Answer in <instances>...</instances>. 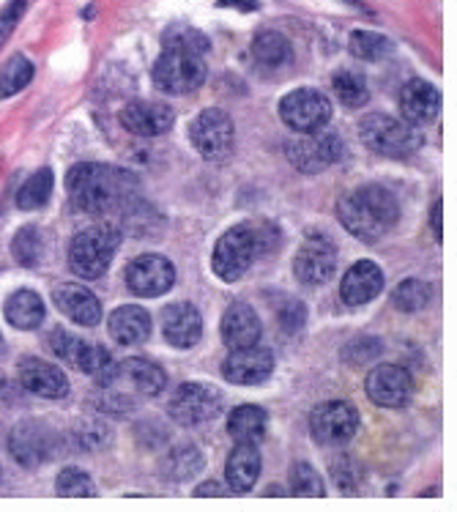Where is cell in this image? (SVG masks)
Wrapping results in <instances>:
<instances>
[{"label": "cell", "instance_id": "obj_21", "mask_svg": "<svg viewBox=\"0 0 457 512\" xmlns=\"http://www.w3.org/2000/svg\"><path fill=\"white\" fill-rule=\"evenodd\" d=\"M20 381L22 387L47 400H61L69 395V381L63 376L61 370L44 359L28 356L20 362Z\"/></svg>", "mask_w": 457, "mask_h": 512}, {"label": "cell", "instance_id": "obj_12", "mask_svg": "<svg viewBox=\"0 0 457 512\" xmlns=\"http://www.w3.org/2000/svg\"><path fill=\"white\" fill-rule=\"evenodd\" d=\"M312 439L323 447H340L345 441L354 439L359 430V411L345 400H329L312 411L310 417Z\"/></svg>", "mask_w": 457, "mask_h": 512}, {"label": "cell", "instance_id": "obj_5", "mask_svg": "<svg viewBox=\"0 0 457 512\" xmlns=\"http://www.w3.org/2000/svg\"><path fill=\"white\" fill-rule=\"evenodd\" d=\"M359 137L373 154L392 159L411 157L422 146V135L416 132V126L381 113L364 115L362 124H359Z\"/></svg>", "mask_w": 457, "mask_h": 512}, {"label": "cell", "instance_id": "obj_26", "mask_svg": "<svg viewBox=\"0 0 457 512\" xmlns=\"http://www.w3.org/2000/svg\"><path fill=\"white\" fill-rule=\"evenodd\" d=\"M260 452L255 444H236L225 463V480L233 493H250L260 477Z\"/></svg>", "mask_w": 457, "mask_h": 512}, {"label": "cell", "instance_id": "obj_11", "mask_svg": "<svg viewBox=\"0 0 457 512\" xmlns=\"http://www.w3.org/2000/svg\"><path fill=\"white\" fill-rule=\"evenodd\" d=\"M285 154L291 159V165L302 173H321L332 168L334 162H340L345 154V143L332 132H312L299 140H291Z\"/></svg>", "mask_w": 457, "mask_h": 512}, {"label": "cell", "instance_id": "obj_9", "mask_svg": "<svg viewBox=\"0 0 457 512\" xmlns=\"http://www.w3.org/2000/svg\"><path fill=\"white\" fill-rule=\"evenodd\" d=\"M167 411H170V417L176 419L178 425L198 428V425H206L214 417H219V411H222V392L217 387L198 384V381L181 384L173 392L170 403H167Z\"/></svg>", "mask_w": 457, "mask_h": 512}, {"label": "cell", "instance_id": "obj_6", "mask_svg": "<svg viewBox=\"0 0 457 512\" xmlns=\"http://www.w3.org/2000/svg\"><path fill=\"white\" fill-rule=\"evenodd\" d=\"M121 233L113 225H94V228L77 233L69 247V266L74 274H80L85 280H96L107 272V266L113 261L118 250Z\"/></svg>", "mask_w": 457, "mask_h": 512}, {"label": "cell", "instance_id": "obj_4", "mask_svg": "<svg viewBox=\"0 0 457 512\" xmlns=\"http://www.w3.org/2000/svg\"><path fill=\"white\" fill-rule=\"evenodd\" d=\"M104 395L107 398L121 400V408H124V398H129V392L137 395V398H154L162 389L167 387L165 370L159 365H154L151 359H124L121 365H113L102 378Z\"/></svg>", "mask_w": 457, "mask_h": 512}, {"label": "cell", "instance_id": "obj_33", "mask_svg": "<svg viewBox=\"0 0 457 512\" xmlns=\"http://www.w3.org/2000/svg\"><path fill=\"white\" fill-rule=\"evenodd\" d=\"M334 94L337 99L343 102L345 107H364L367 105V99H370V91H367V80H364L362 74L354 72V69H343V72L334 74Z\"/></svg>", "mask_w": 457, "mask_h": 512}, {"label": "cell", "instance_id": "obj_46", "mask_svg": "<svg viewBox=\"0 0 457 512\" xmlns=\"http://www.w3.org/2000/svg\"><path fill=\"white\" fill-rule=\"evenodd\" d=\"M219 6H239L244 11L258 9V0H219Z\"/></svg>", "mask_w": 457, "mask_h": 512}, {"label": "cell", "instance_id": "obj_13", "mask_svg": "<svg viewBox=\"0 0 457 512\" xmlns=\"http://www.w3.org/2000/svg\"><path fill=\"white\" fill-rule=\"evenodd\" d=\"M337 272V247L326 236H307L293 258V274L307 288L326 285Z\"/></svg>", "mask_w": 457, "mask_h": 512}, {"label": "cell", "instance_id": "obj_3", "mask_svg": "<svg viewBox=\"0 0 457 512\" xmlns=\"http://www.w3.org/2000/svg\"><path fill=\"white\" fill-rule=\"evenodd\" d=\"M274 239H280V233L269 222H241L228 233H222V239L217 241L214 255H211V269L219 280L236 283L250 272V266L263 252L280 244Z\"/></svg>", "mask_w": 457, "mask_h": 512}, {"label": "cell", "instance_id": "obj_27", "mask_svg": "<svg viewBox=\"0 0 457 512\" xmlns=\"http://www.w3.org/2000/svg\"><path fill=\"white\" fill-rule=\"evenodd\" d=\"M110 335L118 345H140L146 343L151 335V315L137 307V304H124L110 315Z\"/></svg>", "mask_w": 457, "mask_h": 512}, {"label": "cell", "instance_id": "obj_30", "mask_svg": "<svg viewBox=\"0 0 457 512\" xmlns=\"http://www.w3.org/2000/svg\"><path fill=\"white\" fill-rule=\"evenodd\" d=\"M252 58H255L263 69H280L285 63H291V42L277 31H260L258 36H255V42H252Z\"/></svg>", "mask_w": 457, "mask_h": 512}, {"label": "cell", "instance_id": "obj_38", "mask_svg": "<svg viewBox=\"0 0 457 512\" xmlns=\"http://www.w3.org/2000/svg\"><path fill=\"white\" fill-rule=\"evenodd\" d=\"M427 302H430V288L422 280H414V277L403 280L392 291V304L403 313H419V310H425Z\"/></svg>", "mask_w": 457, "mask_h": 512}, {"label": "cell", "instance_id": "obj_16", "mask_svg": "<svg viewBox=\"0 0 457 512\" xmlns=\"http://www.w3.org/2000/svg\"><path fill=\"white\" fill-rule=\"evenodd\" d=\"M274 370V354L269 348L260 345H247V348H233L230 356L222 362V376L236 387H255L263 384Z\"/></svg>", "mask_w": 457, "mask_h": 512}, {"label": "cell", "instance_id": "obj_24", "mask_svg": "<svg viewBox=\"0 0 457 512\" xmlns=\"http://www.w3.org/2000/svg\"><path fill=\"white\" fill-rule=\"evenodd\" d=\"M384 291V272L373 261L354 263L343 277L340 296L348 307H362Z\"/></svg>", "mask_w": 457, "mask_h": 512}, {"label": "cell", "instance_id": "obj_1", "mask_svg": "<svg viewBox=\"0 0 457 512\" xmlns=\"http://www.w3.org/2000/svg\"><path fill=\"white\" fill-rule=\"evenodd\" d=\"M66 189H69L77 209L88 211V214H104V211L124 206L137 192V181L126 170L83 162L69 170Z\"/></svg>", "mask_w": 457, "mask_h": 512}, {"label": "cell", "instance_id": "obj_34", "mask_svg": "<svg viewBox=\"0 0 457 512\" xmlns=\"http://www.w3.org/2000/svg\"><path fill=\"white\" fill-rule=\"evenodd\" d=\"M348 47H351V53L359 61H381V58L392 55V50H395V44L375 31H354L351 39H348Z\"/></svg>", "mask_w": 457, "mask_h": 512}, {"label": "cell", "instance_id": "obj_20", "mask_svg": "<svg viewBox=\"0 0 457 512\" xmlns=\"http://www.w3.org/2000/svg\"><path fill=\"white\" fill-rule=\"evenodd\" d=\"M162 335L173 348H192L203 337V318L198 307L189 302H176L162 313Z\"/></svg>", "mask_w": 457, "mask_h": 512}, {"label": "cell", "instance_id": "obj_2", "mask_svg": "<svg viewBox=\"0 0 457 512\" xmlns=\"http://www.w3.org/2000/svg\"><path fill=\"white\" fill-rule=\"evenodd\" d=\"M337 217L351 236L367 241V244H375L397 225L400 206H397V198L389 189L367 184V187L354 189V192L340 198Z\"/></svg>", "mask_w": 457, "mask_h": 512}, {"label": "cell", "instance_id": "obj_36", "mask_svg": "<svg viewBox=\"0 0 457 512\" xmlns=\"http://www.w3.org/2000/svg\"><path fill=\"white\" fill-rule=\"evenodd\" d=\"M11 252H14V258L22 266H36L44 255L42 230L33 228V225H25L22 230H17V236L11 241Z\"/></svg>", "mask_w": 457, "mask_h": 512}, {"label": "cell", "instance_id": "obj_22", "mask_svg": "<svg viewBox=\"0 0 457 512\" xmlns=\"http://www.w3.org/2000/svg\"><path fill=\"white\" fill-rule=\"evenodd\" d=\"M52 302L69 321L80 326H96L102 321V304L83 285L63 283L52 291Z\"/></svg>", "mask_w": 457, "mask_h": 512}, {"label": "cell", "instance_id": "obj_19", "mask_svg": "<svg viewBox=\"0 0 457 512\" xmlns=\"http://www.w3.org/2000/svg\"><path fill=\"white\" fill-rule=\"evenodd\" d=\"M121 124L137 137H159L176 124V113L162 102H129L121 113Z\"/></svg>", "mask_w": 457, "mask_h": 512}, {"label": "cell", "instance_id": "obj_14", "mask_svg": "<svg viewBox=\"0 0 457 512\" xmlns=\"http://www.w3.org/2000/svg\"><path fill=\"white\" fill-rule=\"evenodd\" d=\"M47 345L55 356H61L66 365H72L74 370H83L88 376L102 378L110 367L115 365L110 354L99 348V345H91L80 340L72 332H63V329H55L50 337H47Z\"/></svg>", "mask_w": 457, "mask_h": 512}, {"label": "cell", "instance_id": "obj_45", "mask_svg": "<svg viewBox=\"0 0 457 512\" xmlns=\"http://www.w3.org/2000/svg\"><path fill=\"white\" fill-rule=\"evenodd\" d=\"M230 488H219L217 482L211 480V482H206V485H200L198 491H195V496H200V499H203V496H230Z\"/></svg>", "mask_w": 457, "mask_h": 512}, {"label": "cell", "instance_id": "obj_7", "mask_svg": "<svg viewBox=\"0 0 457 512\" xmlns=\"http://www.w3.org/2000/svg\"><path fill=\"white\" fill-rule=\"evenodd\" d=\"M189 140L198 148V154L208 162H225L236 146V126L225 110L208 107L200 110L189 124Z\"/></svg>", "mask_w": 457, "mask_h": 512}, {"label": "cell", "instance_id": "obj_29", "mask_svg": "<svg viewBox=\"0 0 457 512\" xmlns=\"http://www.w3.org/2000/svg\"><path fill=\"white\" fill-rule=\"evenodd\" d=\"M269 428V417L260 406H239L230 411L228 417V433L236 444H258L266 436Z\"/></svg>", "mask_w": 457, "mask_h": 512}, {"label": "cell", "instance_id": "obj_47", "mask_svg": "<svg viewBox=\"0 0 457 512\" xmlns=\"http://www.w3.org/2000/svg\"><path fill=\"white\" fill-rule=\"evenodd\" d=\"M6 351V340H3V335H0V354Z\"/></svg>", "mask_w": 457, "mask_h": 512}, {"label": "cell", "instance_id": "obj_40", "mask_svg": "<svg viewBox=\"0 0 457 512\" xmlns=\"http://www.w3.org/2000/svg\"><path fill=\"white\" fill-rule=\"evenodd\" d=\"M291 493L293 496H310V499H318L323 496V482L321 474L312 469L307 460H296L291 466Z\"/></svg>", "mask_w": 457, "mask_h": 512}, {"label": "cell", "instance_id": "obj_41", "mask_svg": "<svg viewBox=\"0 0 457 512\" xmlns=\"http://www.w3.org/2000/svg\"><path fill=\"white\" fill-rule=\"evenodd\" d=\"M332 477L340 491L356 493V485H359V466H356V460L348 458V455H343V458H334Z\"/></svg>", "mask_w": 457, "mask_h": 512}, {"label": "cell", "instance_id": "obj_18", "mask_svg": "<svg viewBox=\"0 0 457 512\" xmlns=\"http://www.w3.org/2000/svg\"><path fill=\"white\" fill-rule=\"evenodd\" d=\"M52 436L42 422H20L9 433V452L25 469H36L52 455Z\"/></svg>", "mask_w": 457, "mask_h": 512}, {"label": "cell", "instance_id": "obj_23", "mask_svg": "<svg viewBox=\"0 0 457 512\" xmlns=\"http://www.w3.org/2000/svg\"><path fill=\"white\" fill-rule=\"evenodd\" d=\"M400 110H403L406 124L425 126L436 121L441 110V94L436 85H430L427 80H411L400 91Z\"/></svg>", "mask_w": 457, "mask_h": 512}, {"label": "cell", "instance_id": "obj_28", "mask_svg": "<svg viewBox=\"0 0 457 512\" xmlns=\"http://www.w3.org/2000/svg\"><path fill=\"white\" fill-rule=\"evenodd\" d=\"M3 313H6V321H9L14 329H22V332H31V329H39L44 321V302L39 293L33 291H17L11 293L9 299H6V307H3Z\"/></svg>", "mask_w": 457, "mask_h": 512}, {"label": "cell", "instance_id": "obj_32", "mask_svg": "<svg viewBox=\"0 0 457 512\" xmlns=\"http://www.w3.org/2000/svg\"><path fill=\"white\" fill-rule=\"evenodd\" d=\"M52 187H55V178H52L50 168H42L39 173H33L25 184L17 192V206L22 211H33V209H42L44 203L50 200Z\"/></svg>", "mask_w": 457, "mask_h": 512}, {"label": "cell", "instance_id": "obj_25", "mask_svg": "<svg viewBox=\"0 0 457 512\" xmlns=\"http://www.w3.org/2000/svg\"><path fill=\"white\" fill-rule=\"evenodd\" d=\"M260 340V318L255 315L250 304L236 302L230 304L225 315H222V343L233 348H247V345H258Z\"/></svg>", "mask_w": 457, "mask_h": 512}, {"label": "cell", "instance_id": "obj_48", "mask_svg": "<svg viewBox=\"0 0 457 512\" xmlns=\"http://www.w3.org/2000/svg\"><path fill=\"white\" fill-rule=\"evenodd\" d=\"M0 477H3V471H0Z\"/></svg>", "mask_w": 457, "mask_h": 512}, {"label": "cell", "instance_id": "obj_35", "mask_svg": "<svg viewBox=\"0 0 457 512\" xmlns=\"http://www.w3.org/2000/svg\"><path fill=\"white\" fill-rule=\"evenodd\" d=\"M200 469H203V455H200L198 447H192V444H189V447H178V450H173L167 455L165 474L170 480H192Z\"/></svg>", "mask_w": 457, "mask_h": 512}, {"label": "cell", "instance_id": "obj_15", "mask_svg": "<svg viewBox=\"0 0 457 512\" xmlns=\"http://www.w3.org/2000/svg\"><path fill=\"white\" fill-rule=\"evenodd\" d=\"M129 291L146 299H156L176 285V266L162 255H140L126 266Z\"/></svg>", "mask_w": 457, "mask_h": 512}, {"label": "cell", "instance_id": "obj_17", "mask_svg": "<svg viewBox=\"0 0 457 512\" xmlns=\"http://www.w3.org/2000/svg\"><path fill=\"white\" fill-rule=\"evenodd\" d=\"M364 389L375 406L381 408H403L411 403L414 395V381L408 376V370L400 365H381L373 373H367Z\"/></svg>", "mask_w": 457, "mask_h": 512}, {"label": "cell", "instance_id": "obj_8", "mask_svg": "<svg viewBox=\"0 0 457 512\" xmlns=\"http://www.w3.org/2000/svg\"><path fill=\"white\" fill-rule=\"evenodd\" d=\"M280 118L293 132L312 135V132H321L323 126L332 121V102L315 88H299V91L282 96Z\"/></svg>", "mask_w": 457, "mask_h": 512}, {"label": "cell", "instance_id": "obj_39", "mask_svg": "<svg viewBox=\"0 0 457 512\" xmlns=\"http://www.w3.org/2000/svg\"><path fill=\"white\" fill-rule=\"evenodd\" d=\"M55 493L66 496V499H91L96 496L94 480L80 469H63L55 482Z\"/></svg>", "mask_w": 457, "mask_h": 512}, {"label": "cell", "instance_id": "obj_44", "mask_svg": "<svg viewBox=\"0 0 457 512\" xmlns=\"http://www.w3.org/2000/svg\"><path fill=\"white\" fill-rule=\"evenodd\" d=\"M441 220H444V200H436V203H433V211H430V225H433V236H436V241L444 239V225H441Z\"/></svg>", "mask_w": 457, "mask_h": 512}, {"label": "cell", "instance_id": "obj_37", "mask_svg": "<svg viewBox=\"0 0 457 512\" xmlns=\"http://www.w3.org/2000/svg\"><path fill=\"white\" fill-rule=\"evenodd\" d=\"M33 80V63L25 55H11L0 69V96H11L22 91Z\"/></svg>", "mask_w": 457, "mask_h": 512}, {"label": "cell", "instance_id": "obj_10", "mask_svg": "<svg viewBox=\"0 0 457 512\" xmlns=\"http://www.w3.org/2000/svg\"><path fill=\"white\" fill-rule=\"evenodd\" d=\"M154 83L165 94L184 96L206 83V61L200 55L165 50L154 66Z\"/></svg>", "mask_w": 457, "mask_h": 512}, {"label": "cell", "instance_id": "obj_31", "mask_svg": "<svg viewBox=\"0 0 457 512\" xmlns=\"http://www.w3.org/2000/svg\"><path fill=\"white\" fill-rule=\"evenodd\" d=\"M162 44H165V50H176V53H189V55H203L211 50V42H208V36L198 28H192L187 22H176V25H170L165 33H162Z\"/></svg>", "mask_w": 457, "mask_h": 512}, {"label": "cell", "instance_id": "obj_42", "mask_svg": "<svg viewBox=\"0 0 457 512\" xmlns=\"http://www.w3.org/2000/svg\"><path fill=\"white\" fill-rule=\"evenodd\" d=\"M280 324L285 332H299V329H304V324H307V310H304L302 302H293V299H288L285 302V307H280Z\"/></svg>", "mask_w": 457, "mask_h": 512}, {"label": "cell", "instance_id": "obj_43", "mask_svg": "<svg viewBox=\"0 0 457 512\" xmlns=\"http://www.w3.org/2000/svg\"><path fill=\"white\" fill-rule=\"evenodd\" d=\"M22 9H25V0H14L9 9L0 11V47H3V42L9 39V33L14 31V25H17V20H20Z\"/></svg>", "mask_w": 457, "mask_h": 512}]
</instances>
